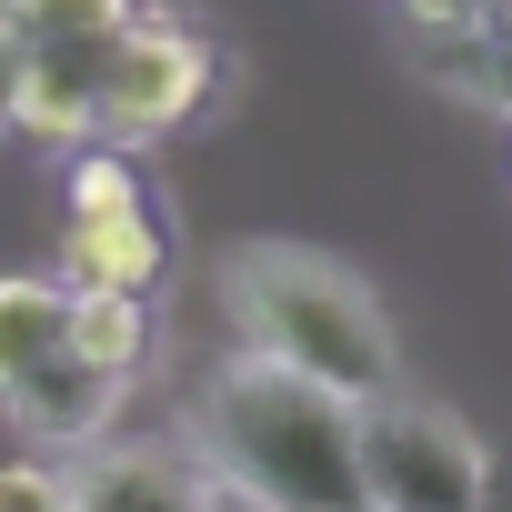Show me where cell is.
I'll return each instance as SVG.
<instances>
[{
    "label": "cell",
    "instance_id": "obj_1",
    "mask_svg": "<svg viewBox=\"0 0 512 512\" xmlns=\"http://www.w3.org/2000/svg\"><path fill=\"white\" fill-rule=\"evenodd\" d=\"M221 312H231V342L241 362H272L352 412H372L382 392H402V332L382 312V292L332 262L312 241H251L221 262Z\"/></svg>",
    "mask_w": 512,
    "mask_h": 512
},
{
    "label": "cell",
    "instance_id": "obj_2",
    "mask_svg": "<svg viewBox=\"0 0 512 512\" xmlns=\"http://www.w3.org/2000/svg\"><path fill=\"white\" fill-rule=\"evenodd\" d=\"M191 462L262 512H372L362 492V412L272 372V362H221L191 412Z\"/></svg>",
    "mask_w": 512,
    "mask_h": 512
},
{
    "label": "cell",
    "instance_id": "obj_3",
    "mask_svg": "<svg viewBox=\"0 0 512 512\" xmlns=\"http://www.w3.org/2000/svg\"><path fill=\"white\" fill-rule=\"evenodd\" d=\"M111 372L81 362L71 342V292L51 272H0V412H11L41 452H101L121 422Z\"/></svg>",
    "mask_w": 512,
    "mask_h": 512
},
{
    "label": "cell",
    "instance_id": "obj_4",
    "mask_svg": "<svg viewBox=\"0 0 512 512\" xmlns=\"http://www.w3.org/2000/svg\"><path fill=\"white\" fill-rule=\"evenodd\" d=\"M362 492H372V512H492L502 462L462 412L382 392L362 412Z\"/></svg>",
    "mask_w": 512,
    "mask_h": 512
},
{
    "label": "cell",
    "instance_id": "obj_5",
    "mask_svg": "<svg viewBox=\"0 0 512 512\" xmlns=\"http://www.w3.org/2000/svg\"><path fill=\"white\" fill-rule=\"evenodd\" d=\"M211 101H221V51L191 21L141 11L101 41V141L111 151H151V141L191 131Z\"/></svg>",
    "mask_w": 512,
    "mask_h": 512
},
{
    "label": "cell",
    "instance_id": "obj_6",
    "mask_svg": "<svg viewBox=\"0 0 512 512\" xmlns=\"http://www.w3.org/2000/svg\"><path fill=\"white\" fill-rule=\"evenodd\" d=\"M21 141L41 151H81L101 141V41H41L21 71Z\"/></svg>",
    "mask_w": 512,
    "mask_h": 512
},
{
    "label": "cell",
    "instance_id": "obj_7",
    "mask_svg": "<svg viewBox=\"0 0 512 512\" xmlns=\"http://www.w3.org/2000/svg\"><path fill=\"white\" fill-rule=\"evenodd\" d=\"M71 492H81V512H201L211 472L161 442H101V452H81Z\"/></svg>",
    "mask_w": 512,
    "mask_h": 512
},
{
    "label": "cell",
    "instance_id": "obj_8",
    "mask_svg": "<svg viewBox=\"0 0 512 512\" xmlns=\"http://www.w3.org/2000/svg\"><path fill=\"white\" fill-rule=\"evenodd\" d=\"M161 272H171V231L151 221V211H131V221H71L61 231V292H161Z\"/></svg>",
    "mask_w": 512,
    "mask_h": 512
},
{
    "label": "cell",
    "instance_id": "obj_9",
    "mask_svg": "<svg viewBox=\"0 0 512 512\" xmlns=\"http://www.w3.org/2000/svg\"><path fill=\"white\" fill-rule=\"evenodd\" d=\"M71 342H81V362H91V372L141 382V362H151L161 322H151V302H141V292H71Z\"/></svg>",
    "mask_w": 512,
    "mask_h": 512
},
{
    "label": "cell",
    "instance_id": "obj_10",
    "mask_svg": "<svg viewBox=\"0 0 512 512\" xmlns=\"http://www.w3.org/2000/svg\"><path fill=\"white\" fill-rule=\"evenodd\" d=\"M61 191H71V221H131V211H151V191H141V151H111V141H81Z\"/></svg>",
    "mask_w": 512,
    "mask_h": 512
},
{
    "label": "cell",
    "instance_id": "obj_11",
    "mask_svg": "<svg viewBox=\"0 0 512 512\" xmlns=\"http://www.w3.org/2000/svg\"><path fill=\"white\" fill-rule=\"evenodd\" d=\"M121 21H141V0H0V31L11 41H111Z\"/></svg>",
    "mask_w": 512,
    "mask_h": 512
},
{
    "label": "cell",
    "instance_id": "obj_12",
    "mask_svg": "<svg viewBox=\"0 0 512 512\" xmlns=\"http://www.w3.org/2000/svg\"><path fill=\"white\" fill-rule=\"evenodd\" d=\"M0 512H81L61 462H0Z\"/></svg>",
    "mask_w": 512,
    "mask_h": 512
},
{
    "label": "cell",
    "instance_id": "obj_13",
    "mask_svg": "<svg viewBox=\"0 0 512 512\" xmlns=\"http://www.w3.org/2000/svg\"><path fill=\"white\" fill-rule=\"evenodd\" d=\"M402 21H412V41H472V31H492V0H402Z\"/></svg>",
    "mask_w": 512,
    "mask_h": 512
},
{
    "label": "cell",
    "instance_id": "obj_14",
    "mask_svg": "<svg viewBox=\"0 0 512 512\" xmlns=\"http://www.w3.org/2000/svg\"><path fill=\"white\" fill-rule=\"evenodd\" d=\"M21 71H31V41H11V31H0V131L21 121Z\"/></svg>",
    "mask_w": 512,
    "mask_h": 512
},
{
    "label": "cell",
    "instance_id": "obj_15",
    "mask_svg": "<svg viewBox=\"0 0 512 512\" xmlns=\"http://www.w3.org/2000/svg\"><path fill=\"white\" fill-rule=\"evenodd\" d=\"M492 51H502V71H512V0H492V31H482Z\"/></svg>",
    "mask_w": 512,
    "mask_h": 512
},
{
    "label": "cell",
    "instance_id": "obj_16",
    "mask_svg": "<svg viewBox=\"0 0 512 512\" xmlns=\"http://www.w3.org/2000/svg\"><path fill=\"white\" fill-rule=\"evenodd\" d=\"M201 512H262V502H251V492H231V482H211V492H201Z\"/></svg>",
    "mask_w": 512,
    "mask_h": 512
}]
</instances>
